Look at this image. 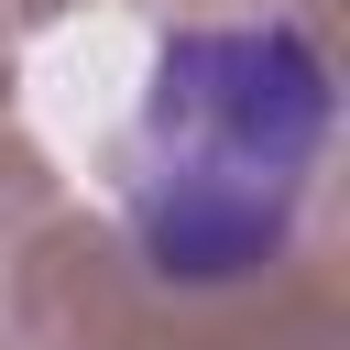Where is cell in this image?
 Instances as JSON below:
<instances>
[{
  "label": "cell",
  "instance_id": "6da1fadb",
  "mask_svg": "<svg viewBox=\"0 0 350 350\" xmlns=\"http://www.w3.org/2000/svg\"><path fill=\"white\" fill-rule=\"evenodd\" d=\"M339 88L306 22H186L120 131V219L164 284H241L295 241Z\"/></svg>",
  "mask_w": 350,
  "mask_h": 350
}]
</instances>
